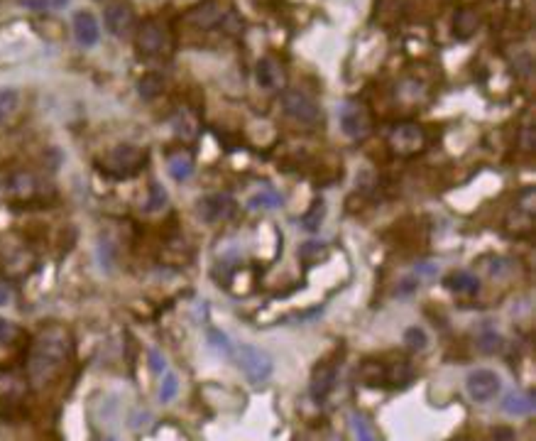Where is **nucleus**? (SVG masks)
Returning <instances> with one entry per match:
<instances>
[{
    "instance_id": "nucleus-1",
    "label": "nucleus",
    "mask_w": 536,
    "mask_h": 441,
    "mask_svg": "<svg viewBox=\"0 0 536 441\" xmlns=\"http://www.w3.org/2000/svg\"><path fill=\"white\" fill-rule=\"evenodd\" d=\"M71 355V336L64 326H47L35 338V346L30 353V378L35 385H45L64 368V363Z\"/></svg>"
},
{
    "instance_id": "nucleus-2",
    "label": "nucleus",
    "mask_w": 536,
    "mask_h": 441,
    "mask_svg": "<svg viewBox=\"0 0 536 441\" xmlns=\"http://www.w3.org/2000/svg\"><path fill=\"white\" fill-rule=\"evenodd\" d=\"M233 355H235L238 368L243 370V375H245L247 382H252V385L264 382L274 370V360L269 358V353H264V350L257 346H250V343H240L238 348H233Z\"/></svg>"
},
{
    "instance_id": "nucleus-3",
    "label": "nucleus",
    "mask_w": 536,
    "mask_h": 441,
    "mask_svg": "<svg viewBox=\"0 0 536 441\" xmlns=\"http://www.w3.org/2000/svg\"><path fill=\"white\" fill-rule=\"evenodd\" d=\"M426 130L419 123H402L390 132V147L397 157H414L426 147Z\"/></svg>"
},
{
    "instance_id": "nucleus-4",
    "label": "nucleus",
    "mask_w": 536,
    "mask_h": 441,
    "mask_svg": "<svg viewBox=\"0 0 536 441\" xmlns=\"http://www.w3.org/2000/svg\"><path fill=\"white\" fill-rule=\"evenodd\" d=\"M282 110L289 115L291 120L304 125H318L321 123V110L314 103L311 96H306L299 88H289V91L282 93Z\"/></svg>"
},
{
    "instance_id": "nucleus-5",
    "label": "nucleus",
    "mask_w": 536,
    "mask_h": 441,
    "mask_svg": "<svg viewBox=\"0 0 536 441\" xmlns=\"http://www.w3.org/2000/svg\"><path fill=\"white\" fill-rule=\"evenodd\" d=\"M172 50V37L162 23H145L137 30V52L145 57H162Z\"/></svg>"
},
{
    "instance_id": "nucleus-6",
    "label": "nucleus",
    "mask_w": 536,
    "mask_h": 441,
    "mask_svg": "<svg viewBox=\"0 0 536 441\" xmlns=\"http://www.w3.org/2000/svg\"><path fill=\"white\" fill-rule=\"evenodd\" d=\"M145 164V152L132 145H118L103 162V169L113 177H130Z\"/></svg>"
},
{
    "instance_id": "nucleus-7",
    "label": "nucleus",
    "mask_w": 536,
    "mask_h": 441,
    "mask_svg": "<svg viewBox=\"0 0 536 441\" xmlns=\"http://www.w3.org/2000/svg\"><path fill=\"white\" fill-rule=\"evenodd\" d=\"M196 214L201 216L206 223H221L231 221L238 216V201L231 194H209L204 199H199L196 204Z\"/></svg>"
},
{
    "instance_id": "nucleus-8",
    "label": "nucleus",
    "mask_w": 536,
    "mask_h": 441,
    "mask_svg": "<svg viewBox=\"0 0 536 441\" xmlns=\"http://www.w3.org/2000/svg\"><path fill=\"white\" fill-rule=\"evenodd\" d=\"M465 390L473 397L475 402H490L500 395L502 390V380L495 370L490 368H477L465 378Z\"/></svg>"
},
{
    "instance_id": "nucleus-9",
    "label": "nucleus",
    "mask_w": 536,
    "mask_h": 441,
    "mask_svg": "<svg viewBox=\"0 0 536 441\" xmlns=\"http://www.w3.org/2000/svg\"><path fill=\"white\" fill-rule=\"evenodd\" d=\"M338 120H341V130L346 132L353 140H363L370 132V115L365 113V108L360 103H348L341 105V113H338Z\"/></svg>"
},
{
    "instance_id": "nucleus-10",
    "label": "nucleus",
    "mask_w": 536,
    "mask_h": 441,
    "mask_svg": "<svg viewBox=\"0 0 536 441\" xmlns=\"http://www.w3.org/2000/svg\"><path fill=\"white\" fill-rule=\"evenodd\" d=\"M189 20L196 25V28L211 30V28H226L228 23H233V20H235V15L226 13V10H223L219 3L209 0V3H204V5H199L196 10H191Z\"/></svg>"
},
{
    "instance_id": "nucleus-11",
    "label": "nucleus",
    "mask_w": 536,
    "mask_h": 441,
    "mask_svg": "<svg viewBox=\"0 0 536 441\" xmlns=\"http://www.w3.org/2000/svg\"><path fill=\"white\" fill-rule=\"evenodd\" d=\"M336 380H338V365L333 360H323L314 368L311 373V385H309V392L314 397V402H323L328 395L333 392L336 387Z\"/></svg>"
},
{
    "instance_id": "nucleus-12",
    "label": "nucleus",
    "mask_w": 536,
    "mask_h": 441,
    "mask_svg": "<svg viewBox=\"0 0 536 441\" xmlns=\"http://www.w3.org/2000/svg\"><path fill=\"white\" fill-rule=\"evenodd\" d=\"M103 20H105V28H108L110 35L127 37L132 32V28H135V10H132L127 3H113L105 8Z\"/></svg>"
},
{
    "instance_id": "nucleus-13",
    "label": "nucleus",
    "mask_w": 536,
    "mask_h": 441,
    "mask_svg": "<svg viewBox=\"0 0 536 441\" xmlns=\"http://www.w3.org/2000/svg\"><path fill=\"white\" fill-rule=\"evenodd\" d=\"M74 35H76V42L83 47H93L100 37V28H98V20L93 18L88 10H78L74 15Z\"/></svg>"
},
{
    "instance_id": "nucleus-14",
    "label": "nucleus",
    "mask_w": 536,
    "mask_h": 441,
    "mask_svg": "<svg viewBox=\"0 0 536 441\" xmlns=\"http://www.w3.org/2000/svg\"><path fill=\"white\" fill-rule=\"evenodd\" d=\"M284 81V71L279 67L277 59L272 57H264V59L257 62V84L262 88H277L279 84Z\"/></svg>"
},
{
    "instance_id": "nucleus-15",
    "label": "nucleus",
    "mask_w": 536,
    "mask_h": 441,
    "mask_svg": "<svg viewBox=\"0 0 536 441\" xmlns=\"http://www.w3.org/2000/svg\"><path fill=\"white\" fill-rule=\"evenodd\" d=\"M247 206L250 209H262V211H274L282 206V194L269 184H262L255 194L247 196Z\"/></svg>"
},
{
    "instance_id": "nucleus-16",
    "label": "nucleus",
    "mask_w": 536,
    "mask_h": 441,
    "mask_svg": "<svg viewBox=\"0 0 536 441\" xmlns=\"http://www.w3.org/2000/svg\"><path fill=\"white\" fill-rule=\"evenodd\" d=\"M477 23H480V18L475 15V10L460 8L458 13H455V18H453L455 37H458V40H468V37H473L477 32Z\"/></svg>"
},
{
    "instance_id": "nucleus-17",
    "label": "nucleus",
    "mask_w": 536,
    "mask_h": 441,
    "mask_svg": "<svg viewBox=\"0 0 536 441\" xmlns=\"http://www.w3.org/2000/svg\"><path fill=\"white\" fill-rule=\"evenodd\" d=\"M350 429H353L355 441H382L380 432L375 429V424L365 417L363 412H353L350 414Z\"/></svg>"
},
{
    "instance_id": "nucleus-18",
    "label": "nucleus",
    "mask_w": 536,
    "mask_h": 441,
    "mask_svg": "<svg viewBox=\"0 0 536 441\" xmlns=\"http://www.w3.org/2000/svg\"><path fill=\"white\" fill-rule=\"evenodd\" d=\"M445 285H448V290L455 292V294H477V290H480V280H477L475 275L465 273V270L453 273L445 280Z\"/></svg>"
},
{
    "instance_id": "nucleus-19",
    "label": "nucleus",
    "mask_w": 536,
    "mask_h": 441,
    "mask_svg": "<svg viewBox=\"0 0 536 441\" xmlns=\"http://www.w3.org/2000/svg\"><path fill=\"white\" fill-rule=\"evenodd\" d=\"M502 410L507 414H529L534 412V395L532 392H509L502 400Z\"/></svg>"
},
{
    "instance_id": "nucleus-20",
    "label": "nucleus",
    "mask_w": 536,
    "mask_h": 441,
    "mask_svg": "<svg viewBox=\"0 0 536 441\" xmlns=\"http://www.w3.org/2000/svg\"><path fill=\"white\" fill-rule=\"evenodd\" d=\"M169 174H172L177 182H187L191 174H194V159H191L187 152L172 155L169 157Z\"/></svg>"
},
{
    "instance_id": "nucleus-21",
    "label": "nucleus",
    "mask_w": 536,
    "mask_h": 441,
    "mask_svg": "<svg viewBox=\"0 0 536 441\" xmlns=\"http://www.w3.org/2000/svg\"><path fill=\"white\" fill-rule=\"evenodd\" d=\"M37 189H40L37 177H32L30 172H20L10 177V191H13L15 196H32L37 194Z\"/></svg>"
},
{
    "instance_id": "nucleus-22",
    "label": "nucleus",
    "mask_w": 536,
    "mask_h": 441,
    "mask_svg": "<svg viewBox=\"0 0 536 441\" xmlns=\"http://www.w3.org/2000/svg\"><path fill=\"white\" fill-rule=\"evenodd\" d=\"M323 216H326V204H323V199H316L314 204H311V209L301 216V228L309 233H316L323 223Z\"/></svg>"
},
{
    "instance_id": "nucleus-23",
    "label": "nucleus",
    "mask_w": 536,
    "mask_h": 441,
    "mask_svg": "<svg viewBox=\"0 0 536 441\" xmlns=\"http://www.w3.org/2000/svg\"><path fill=\"white\" fill-rule=\"evenodd\" d=\"M137 91H140L142 98H147V101L157 98V96L164 91V76L162 74H145V76L140 79Z\"/></svg>"
},
{
    "instance_id": "nucleus-24",
    "label": "nucleus",
    "mask_w": 536,
    "mask_h": 441,
    "mask_svg": "<svg viewBox=\"0 0 536 441\" xmlns=\"http://www.w3.org/2000/svg\"><path fill=\"white\" fill-rule=\"evenodd\" d=\"M18 103H20V96L15 88H3V91H0V125H3L5 120H10V115L18 110Z\"/></svg>"
},
{
    "instance_id": "nucleus-25",
    "label": "nucleus",
    "mask_w": 536,
    "mask_h": 441,
    "mask_svg": "<svg viewBox=\"0 0 536 441\" xmlns=\"http://www.w3.org/2000/svg\"><path fill=\"white\" fill-rule=\"evenodd\" d=\"M475 343H477V348H480L482 353H487V355L500 353L502 346H505V341H502V336H500V333H495V331H485V333H480V336L475 338Z\"/></svg>"
},
{
    "instance_id": "nucleus-26",
    "label": "nucleus",
    "mask_w": 536,
    "mask_h": 441,
    "mask_svg": "<svg viewBox=\"0 0 536 441\" xmlns=\"http://www.w3.org/2000/svg\"><path fill=\"white\" fill-rule=\"evenodd\" d=\"M209 346L216 350V353H221V355H233V346H231V341H228V336L223 331H219V328H209Z\"/></svg>"
},
{
    "instance_id": "nucleus-27",
    "label": "nucleus",
    "mask_w": 536,
    "mask_h": 441,
    "mask_svg": "<svg viewBox=\"0 0 536 441\" xmlns=\"http://www.w3.org/2000/svg\"><path fill=\"white\" fill-rule=\"evenodd\" d=\"M404 343L412 350H424L426 348V343H429V336H426V331H424L421 326H409L404 331Z\"/></svg>"
},
{
    "instance_id": "nucleus-28",
    "label": "nucleus",
    "mask_w": 536,
    "mask_h": 441,
    "mask_svg": "<svg viewBox=\"0 0 536 441\" xmlns=\"http://www.w3.org/2000/svg\"><path fill=\"white\" fill-rule=\"evenodd\" d=\"M167 206V191H164L162 184L152 182L150 184V199H147L145 204V211H159Z\"/></svg>"
},
{
    "instance_id": "nucleus-29",
    "label": "nucleus",
    "mask_w": 536,
    "mask_h": 441,
    "mask_svg": "<svg viewBox=\"0 0 536 441\" xmlns=\"http://www.w3.org/2000/svg\"><path fill=\"white\" fill-rule=\"evenodd\" d=\"M177 390H179L177 375H174V373H167V375L162 378V387H159V400H162V402H172L174 395H177Z\"/></svg>"
},
{
    "instance_id": "nucleus-30",
    "label": "nucleus",
    "mask_w": 536,
    "mask_h": 441,
    "mask_svg": "<svg viewBox=\"0 0 536 441\" xmlns=\"http://www.w3.org/2000/svg\"><path fill=\"white\" fill-rule=\"evenodd\" d=\"M18 336H20V328L15 326V323H10L8 319L0 316V343L10 346V343H15V338Z\"/></svg>"
},
{
    "instance_id": "nucleus-31",
    "label": "nucleus",
    "mask_w": 536,
    "mask_h": 441,
    "mask_svg": "<svg viewBox=\"0 0 536 441\" xmlns=\"http://www.w3.org/2000/svg\"><path fill=\"white\" fill-rule=\"evenodd\" d=\"M416 290H419V275H407V277H402L400 285H397V294L402 297H409Z\"/></svg>"
},
{
    "instance_id": "nucleus-32",
    "label": "nucleus",
    "mask_w": 536,
    "mask_h": 441,
    "mask_svg": "<svg viewBox=\"0 0 536 441\" xmlns=\"http://www.w3.org/2000/svg\"><path fill=\"white\" fill-rule=\"evenodd\" d=\"M150 368H152V373H157V375L167 368V360H164V355L159 353V350H150Z\"/></svg>"
},
{
    "instance_id": "nucleus-33",
    "label": "nucleus",
    "mask_w": 536,
    "mask_h": 441,
    "mask_svg": "<svg viewBox=\"0 0 536 441\" xmlns=\"http://www.w3.org/2000/svg\"><path fill=\"white\" fill-rule=\"evenodd\" d=\"M438 273V265L433 263H419L416 265V275H436Z\"/></svg>"
},
{
    "instance_id": "nucleus-34",
    "label": "nucleus",
    "mask_w": 536,
    "mask_h": 441,
    "mask_svg": "<svg viewBox=\"0 0 536 441\" xmlns=\"http://www.w3.org/2000/svg\"><path fill=\"white\" fill-rule=\"evenodd\" d=\"M10 299H13V292H10V287L5 282H0V307H8Z\"/></svg>"
},
{
    "instance_id": "nucleus-35",
    "label": "nucleus",
    "mask_w": 536,
    "mask_h": 441,
    "mask_svg": "<svg viewBox=\"0 0 536 441\" xmlns=\"http://www.w3.org/2000/svg\"><path fill=\"white\" fill-rule=\"evenodd\" d=\"M28 8H32V10H42L45 8V0H23Z\"/></svg>"
},
{
    "instance_id": "nucleus-36",
    "label": "nucleus",
    "mask_w": 536,
    "mask_h": 441,
    "mask_svg": "<svg viewBox=\"0 0 536 441\" xmlns=\"http://www.w3.org/2000/svg\"><path fill=\"white\" fill-rule=\"evenodd\" d=\"M49 3H52V8H64L69 0H49Z\"/></svg>"
}]
</instances>
